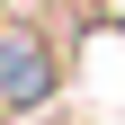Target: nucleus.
Here are the masks:
<instances>
[{
	"mask_svg": "<svg viewBox=\"0 0 125 125\" xmlns=\"http://www.w3.org/2000/svg\"><path fill=\"white\" fill-rule=\"evenodd\" d=\"M62 72H72V36L45 27V18H18V9H9V18H0V125L54 107Z\"/></svg>",
	"mask_w": 125,
	"mask_h": 125,
	"instance_id": "1",
	"label": "nucleus"
}]
</instances>
